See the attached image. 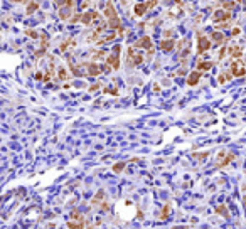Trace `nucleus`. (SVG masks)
Segmentation results:
<instances>
[{"mask_svg":"<svg viewBox=\"0 0 246 229\" xmlns=\"http://www.w3.org/2000/svg\"><path fill=\"white\" fill-rule=\"evenodd\" d=\"M71 22H83V24H101V15L98 12H86V14H78V15L71 17Z\"/></svg>","mask_w":246,"mask_h":229,"instance_id":"obj_1","label":"nucleus"},{"mask_svg":"<svg viewBox=\"0 0 246 229\" xmlns=\"http://www.w3.org/2000/svg\"><path fill=\"white\" fill-rule=\"evenodd\" d=\"M120 46L113 47V52L106 56V66H110L113 71H118L120 69Z\"/></svg>","mask_w":246,"mask_h":229,"instance_id":"obj_2","label":"nucleus"},{"mask_svg":"<svg viewBox=\"0 0 246 229\" xmlns=\"http://www.w3.org/2000/svg\"><path fill=\"white\" fill-rule=\"evenodd\" d=\"M133 47H137V49H138V47H143V49H147V52H148V57H152V56H153V51H155V49H153L152 37H150V36L140 37V39L135 42V46H133Z\"/></svg>","mask_w":246,"mask_h":229,"instance_id":"obj_3","label":"nucleus"},{"mask_svg":"<svg viewBox=\"0 0 246 229\" xmlns=\"http://www.w3.org/2000/svg\"><path fill=\"white\" fill-rule=\"evenodd\" d=\"M128 63L133 64V66H140L142 63H143V54L142 52H138V49L137 47H128Z\"/></svg>","mask_w":246,"mask_h":229,"instance_id":"obj_4","label":"nucleus"},{"mask_svg":"<svg viewBox=\"0 0 246 229\" xmlns=\"http://www.w3.org/2000/svg\"><path fill=\"white\" fill-rule=\"evenodd\" d=\"M231 74L236 76V78H243V76H246V66H245V63H243L241 59L233 61V64H231Z\"/></svg>","mask_w":246,"mask_h":229,"instance_id":"obj_5","label":"nucleus"},{"mask_svg":"<svg viewBox=\"0 0 246 229\" xmlns=\"http://www.w3.org/2000/svg\"><path fill=\"white\" fill-rule=\"evenodd\" d=\"M83 66L86 68L88 76H91V78H98V76L105 71V68H103V66H100L98 63H84Z\"/></svg>","mask_w":246,"mask_h":229,"instance_id":"obj_6","label":"nucleus"},{"mask_svg":"<svg viewBox=\"0 0 246 229\" xmlns=\"http://www.w3.org/2000/svg\"><path fill=\"white\" fill-rule=\"evenodd\" d=\"M152 7H157V2H143V4H137L135 7H133V14H135L137 17L143 15L147 10H150Z\"/></svg>","mask_w":246,"mask_h":229,"instance_id":"obj_7","label":"nucleus"},{"mask_svg":"<svg viewBox=\"0 0 246 229\" xmlns=\"http://www.w3.org/2000/svg\"><path fill=\"white\" fill-rule=\"evenodd\" d=\"M211 46H212V42L207 39L206 36H197V52L199 54H204V52H207L211 49Z\"/></svg>","mask_w":246,"mask_h":229,"instance_id":"obj_8","label":"nucleus"},{"mask_svg":"<svg viewBox=\"0 0 246 229\" xmlns=\"http://www.w3.org/2000/svg\"><path fill=\"white\" fill-rule=\"evenodd\" d=\"M231 20V12H224V10H216L214 15H212V22H214L216 26H219L221 22L226 24V22Z\"/></svg>","mask_w":246,"mask_h":229,"instance_id":"obj_9","label":"nucleus"},{"mask_svg":"<svg viewBox=\"0 0 246 229\" xmlns=\"http://www.w3.org/2000/svg\"><path fill=\"white\" fill-rule=\"evenodd\" d=\"M234 160V155L233 153H224V152H219V155H218V162H216V167H224L228 165L229 162Z\"/></svg>","mask_w":246,"mask_h":229,"instance_id":"obj_10","label":"nucleus"},{"mask_svg":"<svg viewBox=\"0 0 246 229\" xmlns=\"http://www.w3.org/2000/svg\"><path fill=\"white\" fill-rule=\"evenodd\" d=\"M201 76H202V73H199L197 69H196V71H192V73L187 76V86H196V84L199 83Z\"/></svg>","mask_w":246,"mask_h":229,"instance_id":"obj_11","label":"nucleus"},{"mask_svg":"<svg viewBox=\"0 0 246 229\" xmlns=\"http://www.w3.org/2000/svg\"><path fill=\"white\" fill-rule=\"evenodd\" d=\"M105 15L108 20H113V19H118V14H116V9H113V4L108 2L106 4V9H105Z\"/></svg>","mask_w":246,"mask_h":229,"instance_id":"obj_12","label":"nucleus"},{"mask_svg":"<svg viewBox=\"0 0 246 229\" xmlns=\"http://www.w3.org/2000/svg\"><path fill=\"white\" fill-rule=\"evenodd\" d=\"M228 54H229L233 59H239L241 56H243V49H241L239 46H233V47H228Z\"/></svg>","mask_w":246,"mask_h":229,"instance_id":"obj_13","label":"nucleus"},{"mask_svg":"<svg viewBox=\"0 0 246 229\" xmlns=\"http://www.w3.org/2000/svg\"><path fill=\"white\" fill-rule=\"evenodd\" d=\"M212 66H214L212 61H202V59L197 61V71H199V73H202V71H209V69H212Z\"/></svg>","mask_w":246,"mask_h":229,"instance_id":"obj_14","label":"nucleus"},{"mask_svg":"<svg viewBox=\"0 0 246 229\" xmlns=\"http://www.w3.org/2000/svg\"><path fill=\"white\" fill-rule=\"evenodd\" d=\"M211 39H212L214 44H219V46L226 42V36L223 34V32H218V31H214L212 34H211Z\"/></svg>","mask_w":246,"mask_h":229,"instance_id":"obj_15","label":"nucleus"},{"mask_svg":"<svg viewBox=\"0 0 246 229\" xmlns=\"http://www.w3.org/2000/svg\"><path fill=\"white\" fill-rule=\"evenodd\" d=\"M174 47H175V42H174L172 39H165V41L160 42V49H162V51H165V52L172 51Z\"/></svg>","mask_w":246,"mask_h":229,"instance_id":"obj_16","label":"nucleus"},{"mask_svg":"<svg viewBox=\"0 0 246 229\" xmlns=\"http://www.w3.org/2000/svg\"><path fill=\"white\" fill-rule=\"evenodd\" d=\"M84 221H68V229H84Z\"/></svg>","mask_w":246,"mask_h":229,"instance_id":"obj_17","label":"nucleus"},{"mask_svg":"<svg viewBox=\"0 0 246 229\" xmlns=\"http://www.w3.org/2000/svg\"><path fill=\"white\" fill-rule=\"evenodd\" d=\"M231 78H233V74H231V71H226V73H221L219 78H218V83L219 84H224L228 83V81H231Z\"/></svg>","mask_w":246,"mask_h":229,"instance_id":"obj_18","label":"nucleus"},{"mask_svg":"<svg viewBox=\"0 0 246 229\" xmlns=\"http://www.w3.org/2000/svg\"><path fill=\"white\" fill-rule=\"evenodd\" d=\"M74 44H76V39H74V37H69V39H66V41L61 44V47H59V49H61L63 52H66L69 49V46H74Z\"/></svg>","mask_w":246,"mask_h":229,"instance_id":"obj_19","label":"nucleus"},{"mask_svg":"<svg viewBox=\"0 0 246 229\" xmlns=\"http://www.w3.org/2000/svg\"><path fill=\"white\" fill-rule=\"evenodd\" d=\"M58 78L61 79V81H66V79L69 78V74H68V71H66V68H64V66H59V69H58Z\"/></svg>","mask_w":246,"mask_h":229,"instance_id":"obj_20","label":"nucleus"},{"mask_svg":"<svg viewBox=\"0 0 246 229\" xmlns=\"http://www.w3.org/2000/svg\"><path fill=\"white\" fill-rule=\"evenodd\" d=\"M37 9H39V4H37V2H31V4L27 5V10H26V14H27V15H31L32 12H36Z\"/></svg>","mask_w":246,"mask_h":229,"instance_id":"obj_21","label":"nucleus"},{"mask_svg":"<svg viewBox=\"0 0 246 229\" xmlns=\"http://www.w3.org/2000/svg\"><path fill=\"white\" fill-rule=\"evenodd\" d=\"M236 5H238V2H223V4H221V7H223V9H226V12L233 10Z\"/></svg>","mask_w":246,"mask_h":229,"instance_id":"obj_22","label":"nucleus"},{"mask_svg":"<svg viewBox=\"0 0 246 229\" xmlns=\"http://www.w3.org/2000/svg\"><path fill=\"white\" fill-rule=\"evenodd\" d=\"M126 162H118V163H115L113 165V172H116V174H120V172H123V168H125Z\"/></svg>","mask_w":246,"mask_h":229,"instance_id":"obj_23","label":"nucleus"},{"mask_svg":"<svg viewBox=\"0 0 246 229\" xmlns=\"http://www.w3.org/2000/svg\"><path fill=\"white\" fill-rule=\"evenodd\" d=\"M216 212L223 214L224 217H229V212H228V207H226V206H218V207H216Z\"/></svg>","mask_w":246,"mask_h":229,"instance_id":"obj_24","label":"nucleus"},{"mask_svg":"<svg viewBox=\"0 0 246 229\" xmlns=\"http://www.w3.org/2000/svg\"><path fill=\"white\" fill-rule=\"evenodd\" d=\"M103 195H105V190H98V194H96L94 199H93V206H96L100 201H103Z\"/></svg>","mask_w":246,"mask_h":229,"instance_id":"obj_25","label":"nucleus"},{"mask_svg":"<svg viewBox=\"0 0 246 229\" xmlns=\"http://www.w3.org/2000/svg\"><path fill=\"white\" fill-rule=\"evenodd\" d=\"M103 93H108V94H113V96H118V91H116L115 88H111V86H105V89H103Z\"/></svg>","mask_w":246,"mask_h":229,"instance_id":"obj_26","label":"nucleus"},{"mask_svg":"<svg viewBox=\"0 0 246 229\" xmlns=\"http://www.w3.org/2000/svg\"><path fill=\"white\" fill-rule=\"evenodd\" d=\"M162 211H164V212L160 214V219H165V217H167V216H169V212H170V204H165Z\"/></svg>","mask_w":246,"mask_h":229,"instance_id":"obj_27","label":"nucleus"},{"mask_svg":"<svg viewBox=\"0 0 246 229\" xmlns=\"http://www.w3.org/2000/svg\"><path fill=\"white\" fill-rule=\"evenodd\" d=\"M71 217H73V221H84L83 214H79L78 211H73V212H71Z\"/></svg>","mask_w":246,"mask_h":229,"instance_id":"obj_28","label":"nucleus"},{"mask_svg":"<svg viewBox=\"0 0 246 229\" xmlns=\"http://www.w3.org/2000/svg\"><path fill=\"white\" fill-rule=\"evenodd\" d=\"M69 14H71L69 10H61V12H59V17H61V20H66V19H69Z\"/></svg>","mask_w":246,"mask_h":229,"instance_id":"obj_29","label":"nucleus"},{"mask_svg":"<svg viewBox=\"0 0 246 229\" xmlns=\"http://www.w3.org/2000/svg\"><path fill=\"white\" fill-rule=\"evenodd\" d=\"M226 52H228V47H221L219 52H218V57H219V59H223V57L226 56Z\"/></svg>","mask_w":246,"mask_h":229,"instance_id":"obj_30","label":"nucleus"},{"mask_svg":"<svg viewBox=\"0 0 246 229\" xmlns=\"http://www.w3.org/2000/svg\"><path fill=\"white\" fill-rule=\"evenodd\" d=\"M26 34H27L29 37H32V39H37V37H41V36H39V34H37L36 31H26Z\"/></svg>","mask_w":246,"mask_h":229,"instance_id":"obj_31","label":"nucleus"},{"mask_svg":"<svg viewBox=\"0 0 246 229\" xmlns=\"http://www.w3.org/2000/svg\"><path fill=\"white\" fill-rule=\"evenodd\" d=\"M98 88H101V83H94V84H91V86H89V91L93 93V91H96Z\"/></svg>","mask_w":246,"mask_h":229,"instance_id":"obj_32","label":"nucleus"},{"mask_svg":"<svg viewBox=\"0 0 246 229\" xmlns=\"http://www.w3.org/2000/svg\"><path fill=\"white\" fill-rule=\"evenodd\" d=\"M209 155V153H207V152H204V153H194L192 157H196V158H204V157H207Z\"/></svg>","mask_w":246,"mask_h":229,"instance_id":"obj_33","label":"nucleus"},{"mask_svg":"<svg viewBox=\"0 0 246 229\" xmlns=\"http://www.w3.org/2000/svg\"><path fill=\"white\" fill-rule=\"evenodd\" d=\"M231 34H233V36H238V34H241V29H239V27H234Z\"/></svg>","mask_w":246,"mask_h":229,"instance_id":"obj_34","label":"nucleus"},{"mask_svg":"<svg viewBox=\"0 0 246 229\" xmlns=\"http://www.w3.org/2000/svg\"><path fill=\"white\" fill-rule=\"evenodd\" d=\"M172 34H174V31H165V32H164V36H165V37H170Z\"/></svg>","mask_w":246,"mask_h":229,"instance_id":"obj_35","label":"nucleus"}]
</instances>
